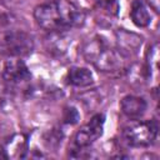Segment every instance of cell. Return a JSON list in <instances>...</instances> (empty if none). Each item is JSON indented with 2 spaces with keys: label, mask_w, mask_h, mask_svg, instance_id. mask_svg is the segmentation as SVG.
<instances>
[{
  "label": "cell",
  "mask_w": 160,
  "mask_h": 160,
  "mask_svg": "<svg viewBox=\"0 0 160 160\" xmlns=\"http://www.w3.org/2000/svg\"><path fill=\"white\" fill-rule=\"evenodd\" d=\"M84 59L92 64L99 71L116 72L125 68L126 56L118 49L110 46L102 38L95 36L89 40L82 49Z\"/></svg>",
  "instance_id": "obj_1"
},
{
  "label": "cell",
  "mask_w": 160,
  "mask_h": 160,
  "mask_svg": "<svg viewBox=\"0 0 160 160\" xmlns=\"http://www.w3.org/2000/svg\"><path fill=\"white\" fill-rule=\"evenodd\" d=\"M158 136V124L154 120H132L122 129V138L135 148L150 146Z\"/></svg>",
  "instance_id": "obj_2"
},
{
  "label": "cell",
  "mask_w": 160,
  "mask_h": 160,
  "mask_svg": "<svg viewBox=\"0 0 160 160\" xmlns=\"http://www.w3.org/2000/svg\"><path fill=\"white\" fill-rule=\"evenodd\" d=\"M34 50V40L22 30H8L0 38V51L9 58H25Z\"/></svg>",
  "instance_id": "obj_3"
},
{
  "label": "cell",
  "mask_w": 160,
  "mask_h": 160,
  "mask_svg": "<svg viewBox=\"0 0 160 160\" xmlns=\"http://www.w3.org/2000/svg\"><path fill=\"white\" fill-rule=\"evenodd\" d=\"M34 19L36 24L46 31L66 30L61 18L59 1L38 5L34 10Z\"/></svg>",
  "instance_id": "obj_4"
},
{
  "label": "cell",
  "mask_w": 160,
  "mask_h": 160,
  "mask_svg": "<svg viewBox=\"0 0 160 160\" xmlns=\"http://www.w3.org/2000/svg\"><path fill=\"white\" fill-rule=\"evenodd\" d=\"M105 116L104 114H95L90 118V120L84 124L75 134L74 142L79 149H84L94 144L99 138H101L104 132Z\"/></svg>",
  "instance_id": "obj_5"
},
{
  "label": "cell",
  "mask_w": 160,
  "mask_h": 160,
  "mask_svg": "<svg viewBox=\"0 0 160 160\" xmlns=\"http://www.w3.org/2000/svg\"><path fill=\"white\" fill-rule=\"evenodd\" d=\"M2 79L12 85L26 82L31 79V72L21 58H9L2 66Z\"/></svg>",
  "instance_id": "obj_6"
},
{
  "label": "cell",
  "mask_w": 160,
  "mask_h": 160,
  "mask_svg": "<svg viewBox=\"0 0 160 160\" xmlns=\"http://www.w3.org/2000/svg\"><path fill=\"white\" fill-rule=\"evenodd\" d=\"M70 45L71 38L66 30L48 31V35L44 39V46L46 51L54 56H62L64 54H66Z\"/></svg>",
  "instance_id": "obj_7"
},
{
  "label": "cell",
  "mask_w": 160,
  "mask_h": 160,
  "mask_svg": "<svg viewBox=\"0 0 160 160\" xmlns=\"http://www.w3.org/2000/svg\"><path fill=\"white\" fill-rule=\"evenodd\" d=\"M59 8L66 30L70 28H80L84 25L86 16L85 11L81 8L66 0H59Z\"/></svg>",
  "instance_id": "obj_8"
},
{
  "label": "cell",
  "mask_w": 160,
  "mask_h": 160,
  "mask_svg": "<svg viewBox=\"0 0 160 160\" xmlns=\"http://www.w3.org/2000/svg\"><path fill=\"white\" fill-rule=\"evenodd\" d=\"M116 44H118V50L124 55V56H130L138 54L142 45V38L135 32L120 29L116 31Z\"/></svg>",
  "instance_id": "obj_9"
},
{
  "label": "cell",
  "mask_w": 160,
  "mask_h": 160,
  "mask_svg": "<svg viewBox=\"0 0 160 160\" xmlns=\"http://www.w3.org/2000/svg\"><path fill=\"white\" fill-rule=\"evenodd\" d=\"M120 108L126 118H129L130 120H138L145 114L148 109V102L141 96L126 95L121 99Z\"/></svg>",
  "instance_id": "obj_10"
},
{
  "label": "cell",
  "mask_w": 160,
  "mask_h": 160,
  "mask_svg": "<svg viewBox=\"0 0 160 160\" xmlns=\"http://www.w3.org/2000/svg\"><path fill=\"white\" fill-rule=\"evenodd\" d=\"M66 81L75 88H88L94 84V75L84 66H71L66 72Z\"/></svg>",
  "instance_id": "obj_11"
},
{
  "label": "cell",
  "mask_w": 160,
  "mask_h": 160,
  "mask_svg": "<svg viewBox=\"0 0 160 160\" xmlns=\"http://www.w3.org/2000/svg\"><path fill=\"white\" fill-rule=\"evenodd\" d=\"M130 18L135 26L148 28L151 22L150 12L142 0H132L130 8Z\"/></svg>",
  "instance_id": "obj_12"
},
{
  "label": "cell",
  "mask_w": 160,
  "mask_h": 160,
  "mask_svg": "<svg viewBox=\"0 0 160 160\" xmlns=\"http://www.w3.org/2000/svg\"><path fill=\"white\" fill-rule=\"evenodd\" d=\"M28 150V140L24 135L18 134L15 136L11 138V140L8 144L6 148V152H8V158L12 156V158H24L25 152Z\"/></svg>",
  "instance_id": "obj_13"
},
{
  "label": "cell",
  "mask_w": 160,
  "mask_h": 160,
  "mask_svg": "<svg viewBox=\"0 0 160 160\" xmlns=\"http://www.w3.org/2000/svg\"><path fill=\"white\" fill-rule=\"evenodd\" d=\"M12 14L11 11L4 6L2 4H0V26H8L12 22Z\"/></svg>",
  "instance_id": "obj_14"
},
{
  "label": "cell",
  "mask_w": 160,
  "mask_h": 160,
  "mask_svg": "<svg viewBox=\"0 0 160 160\" xmlns=\"http://www.w3.org/2000/svg\"><path fill=\"white\" fill-rule=\"evenodd\" d=\"M78 119H79V114H78V111H76L75 109L70 108L69 110H66V115H65V120H66V122H71V124H74V122L78 121Z\"/></svg>",
  "instance_id": "obj_15"
},
{
  "label": "cell",
  "mask_w": 160,
  "mask_h": 160,
  "mask_svg": "<svg viewBox=\"0 0 160 160\" xmlns=\"http://www.w3.org/2000/svg\"><path fill=\"white\" fill-rule=\"evenodd\" d=\"M100 6H102V8H111L115 2H116V0H95Z\"/></svg>",
  "instance_id": "obj_16"
},
{
  "label": "cell",
  "mask_w": 160,
  "mask_h": 160,
  "mask_svg": "<svg viewBox=\"0 0 160 160\" xmlns=\"http://www.w3.org/2000/svg\"><path fill=\"white\" fill-rule=\"evenodd\" d=\"M148 4L150 5V8L155 11V12H159V9H160V0H146Z\"/></svg>",
  "instance_id": "obj_17"
},
{
  "label": "cell",
  "mask_w": 160,
  "mask_h": 160,
  "mask_svg": "<svg viewBox=\"0 0 160 160\" xmlns=\"http://www.w3.org/2000/svg\"><path fill=\"white\" fill-rule=\"evenodd\" d=\"M0 159H8L6 151H5L4 149H1V148H0Z\"/></svg>",
  "instance_id": "obj_18"
},
{
  "label": "cell",
  "mask_w": 160,
  "mask_h": 160,
  "mask_svg": "<svg viewBox=\"0 0 160 160\" xmlns=\"http://www.w3.org/2000/svg\"><path fill=\"white\" fill-rule=\"evenodd\" d=\"M56 1H59V0H48V2H56Z\"/></svg>",
  "instance_id": "obj_19"
}]
</instances>
